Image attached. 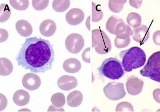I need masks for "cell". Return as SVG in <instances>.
I'll use <instances>...</instances> for the list:
<instances>
[{
    "mask_svg": "<svg viewBox=\"0 0 160 112\" xmlns=\"http://www.w3.org/2000/svg\"><path fill=\"white\" fill-rule=\"evenodd\" d=\"M67 50L73 54H78L84 45V40L82 36L77 33L68 35L65 41Z\"/></svg>",
    "mask_w": 160,
    "mask_h": 112,
    "instance_id": "6",
    "label": "cell"
},
{
    "mask_svg": "<svg viewBox=\"0 0 160 112\" xmlns=\"http://www.w3.org/2000/svg\"><path fill=\"white\" fill-rule=\"evenodd\" d=\"M49 1H40V0H33L32 1V5L34 9L37 11H42L49 4Z\"/></svg>",
    "mask_w": 160,
    "mask_h": 112,
    "instance_id": "24",
    "label": "cell"
},
{
    "mask_svg": "<svg viewBox=\"0 0 160 112\" xmlns=\"http://www.w3.org/2000/svg\"><path fill=\"white\" fill-rule=\"evenodd\" d=\"M106 97L111 100H119L124 97L126 93L124 91V84L109 83L103 89Z\"/></svg>",
    "mask_w": 160,
    "mask_h": 112,
    "instance_id": "8",
    "label": "cell"
},
{
    "mask_svg": "<svg viewBox=\"0 0 160 112\" xmlns=\"http://www.w3.org/2000/svg\"><path fill=\"white\" fill-rule=\"evenodd\" d=\"M67 104L71 107H77L81 104L83 96L79 91H74L67 96Z\"/></svg>",
    "mask_w": 160,
    "mask_h": 112,
    "instance_id": "16",
    "label": "cell"
},
{
    "mask_svg": "<svg viewBox=\"0 0 160 112\" xmlns=\"http://www.w3.org/2000/svg\"><path fill=\"white\" fill-rule=\"evenodd\" d=\"M70 4V1L68 0H54L52 2V8L58 12H64L69 7Z\"/></svg>",
    "mask_w": 160,
    "mask_h": 112,
    "instance_id": "18",
    "label": "cell"
},
{
    "mask_svg": "<svg viewBox=\"0 0 160 112\" xmlns=\"http://www.w3.org/2000/svg\"><path fill=\"white\" fill-rule=\"evenodd\" d=\"M54 110H57L58 112H64V110L62 109V108H61V109H55V107L53 106V105H51L50 107H49V109H48V112H50V111H54Z\"/></svg>",
    "mask_w": 160,
    "mask_h": 112,
    "instance_id": "25",
    "label": "cell"
},
{
    "mask_svg": "<svg viewBox=\"0 0 160 112\" xmlns=\"http://www.w3.org/2000/svg\"><path fill=\"white\" fill-rule=\"evenodd\" d=\"M22 83L26 89L30 91H34L40 88L41 80L40 77L36 74L27 73L23 76Z\"/></svg>",
    "mask_w": 160,
    "mask_h": 112,
    "instance_id": "9",
    "label": "cell"
},
{
    "mask_svg": "<svg viewBox=\"0 0 160 112\" xmlns=\"http://www.w3.org/2000/svg\"><path fill=\"white\" fill-rule=\"evenodd\" d=\"M84 19L83 11L78 8H73L70 9L66 14L65 19L67 22L73 26L80 24Z\"/></svg>",
    "mask_w": 160,
    "mask_h": 112,
    "instance_id": "10",
    "label": "cell"
},
{
    "mask_svg": "<svg viewBox=\"0 0 160 112\" xmlns=\"http://www.w3.org/2000/svg\"><path fill=\"white\" fill-rule=\"evenodd\" d=\"M123 69L129 72L145 65L146 55L144 51L138 47H133L120 53Z\"/></svg>",
    "mask_w": 160,
    "mask_h": 112,
    "instance_id": "2",
    "label": "cell"
},
{
    "mask_svg": "<svg viewBox=\"0 0 160 112\" xmlns=\"http://www.w3.org/2000/svg\"><path fill=\"white\" fill-rule=\"evenodd\" d=\"M130 42V39L127 35H119L115 38V44L118 48H123L129 45Z\"/></svg>",
    "mask_w": 160,
    "mask_h": 112,
    "instance_id": "20",
    "label": "cell"
},
{
    "mask_svg": "<svg viewBox=\"0 0 160 112\" xmlns=\"http://www.w3.org/2000/svg\"><path fill=\"white\" fill-rule=\"evenodd\" d=\"M92 47L99 54H107L111 50L112 45L109 38L100 30L92 31Z\"/></svg>",
    "mask_w": 160,
    "mask_h": 112,
    "instance_id": "5",
    "label": "cell"
},
{
    "mask_svg": "<svg viewBox=\"0 0 160 112\" xmlns=\"http://www.w3.org/2000/svg\"><path fill=\"white\" fill-rule=\"evenodd\" d=\"M11 16V11L8 6L5 4L1 5V22L6 21Z\"/></svg>",
    "mask_w": 160,
    "mask_h": 112,
    "instance_id": "22",
    "label": "cell"
},
{
    "mask_svg": "<svg viewBox=\"0 0 160 112\" xmlns=\"http://www.w3.org/2000/svg\"><path fill=\"white\" fill-rule=\"evenodd\" d=\"M64 71L68 73L75 74L79 72L81 68L80 61L76 58H68L66 59L63 64Z\"/></svg>",
    "mask_w": 160,
    "mask_h": 112,
    "instance_id": "13",
    "label": "cell"
},
{
    "mask_svg": "<svg viewBox=\"0 0 160 112\" xmlns=\"http://www.w3.org/2000/svg\"><path fill=\"white\" fill-rule=\"evenodd\" d=\"M0 74L2 76H6L10 74L13 71V66L11 62L5 58L0 59Z\"/></svg>",
    "mask_w": 160,
    "mask_h": 112,
    "instance_id": "17",
    "label": "cell"
},
{
    "mask_svg": "<svg viewBox=\"0 0 160 112\" xmlns=\"http://www.w3.org/2000/svg\"><path fill=\"white\" fill-rule=\"evenodd\" d=\"M127 21H128V23L130 25L132 26L133 27L137 26L138 25H139V23L141 22V20H140L139 16L136 13L130 14L128 17Z\"/></svg>",
    "mask_w": 160,
    "mask_h": 112,
    "instance_id": "23",
    "label": "cell"
},
{
    "mask_svg": "<svg viewBox=\"0 0 160 112\" xmlns=\"http://www.w3.org/2000/svg\"><path fill=\"white\" fill-rule=\"evenodd\" d=\"M106 28L113 35H118L123 32H126L128 35H132L130 28L126 25L121 19L115 16H112L108 19Z\"/></svg>",
    "mask_w": 160,
    "mask_h": 112,
    "instance_id": "7",
    "label": "cell"
},
{
    "mask_svg": "<svg viewBox=\"0 0 160 112\" xmlns=\"http://www.w3.org/2000/svg\"><path fill=\"white\" fill-rule=\"evenodd\" d=\"M52 104L57 108H62L65 104V97L63 94L57 93L54 94L51 99Z\"/></svg>",
    "mask_w": 160,
    "mask_h": 112,
    "instance_id": "19",
    "label": "cell"
},
{
    "mask_svg": "<svg viewBox=\"0 0 160 112\" xmlns=\"http://www.w3.org/2000/svg\"><path fill=\"white\" fill-rule=\"evenodd\" d=\"M98 70L100 75L113 80L120 79L124 74L121 61L115 58L105 59Z\"/></svg>",
    "mask_w": 160,
    "mask_h": 112,
    "instance_id": "3",
    "label": "cell"
},
{
    "mask_svg": "<svg viewBox=\"0 0 160 112\" xmlns=\"http://www.w3.org/2000/svg\"><path fill=\"white\" fill-rule=\"evenodd\" d=\"M55 59L51 42L41 37L26 39L16 60L19 66L33 73H44L50 70Z\"/></svg>",
    "mask_w": 160,
    "mask_h": 112,
    "instance_id": "1",
    "label": "cell"
},
{
    "mask_svg": "<svg viewBox=\"0 0 160 112\" xmlns=\"http://www.w3.org/2000/svg\"><path fill=\"white\" fill-rule=\"evenodd\" d=\"M140 75L160 83V51L149 57L145 66L140 71Z\"/></svg>",
    "mask_w": 160,
    "mask_h": 112,
    "instance_id": "4",
    "label": "cell"
},
{
    "mask_svg": "<svg viewBox=\"0 0 160 112\" xmlns=\"http://www.w3.org/2000/svg\"><path fill=\"white\" fill-rule=\"evenodd\" d=\"M56 29V24L53 20L50 19L45 20L40 24V33L45 37L52 36L55 33Z\"/></svg>",
    "mask_w": 160,
    "mask_h": 112,
    "instance_id": "12",
    "label": "cell"
},
{
    "mask_svg": "<svg viewBox=\"0 0 160 112\" xmlns=\"http://www.w3.org/2000/svg\"><path fill=\"white\" fill-rule=\"evenodd\" d=\"M16 28L18 33L23 37L30 36L33 32L31 24L25 20H20L16 24Z\"/></svg>",
    "mask_w": 160,
    "mask_h": 112,
    "instance_id": "14",
    "label": "cell"
},
{
    "mask_svg": "<svg viewBox=\"0 0 160 112\" xmlns=\"http://www.w3.org/2000/svg\"><path fill=\"white\" fill-rule=\"evenodd\" d=\"M78 80L77 78L70 75H63L58 81V86L60 90L63 91H70L77 87Z\"/></svg>",
    "mask_w": 160,
    "mask_h": 112,
    "instance_id": "11",
    "label": "cell"
},
{
    "mask_svg": "<svg viewBox=\"0 0 160 112\" xmlns=\"http://www.w3.org/2000/svg\"><path fill=\"white\" fill-rule=\"evenodd\" d=\"M9 2L12 7L18 11H24L29 6V1L27 0H11Z\"/></svg>",
    "mask_w": 160,
    "mask_h": 112,
    "instance_id": "21",
    "label": "cell"
},
{
    "mask_svg": "<svg viewBox=\"0 0 160 112\" xmlns=\"http://www.w3.org/2000/svg\"><path fill=\"white\" fill-rule=\"evenodd\" d=\"M30 96L28 92L25 90H20L14 94L13 101L18 106L22 107L26 105L30 101Z\"/></svg>",
    "mask_w": 160,
    "mask_h": 112,
    "instance_id": "15",
    "label": "cell"
}]
</instances>
